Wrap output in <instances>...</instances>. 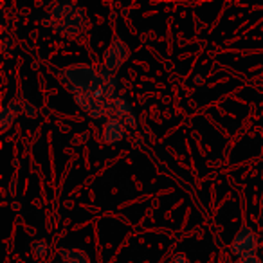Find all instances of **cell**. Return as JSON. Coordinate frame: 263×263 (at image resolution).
<instances>
[{
  "label": "cell",
  "instance_id": "obj_1",
  "mask_svg": "<svg viewBox=\"0 0 263 263\" xmlns=\"http://www.w3.org/2000/svg\"><path fill=\"white\" fill-rule=\"evenodd\" d=\"M63 80L74 94H92L105 83L106 78L92 65H74L63 70Z\"/></svg>",
  "mask_w": 263,
  "mask_h": 263
},
{
  "label": "cell",
  "instance_id": "obj_2",
  "mask_svg": "<svg viewBox=\"0 0 263 263\" xmlns=\"http://www.w3.org/2000/svg\"><path fill=\"white\" fill-rule=\"evenodd\" d=\"M52 18L62 20L60 24H56V29L62 34H76L80 31V27L83 26V13L72 4H60L56 6L54 13H52Z\"/></svg>",
  "mask_w": 263,
  "mask_h": 263
},
{
  "label": "cell",
  "instance_id": "obj_3",
  "mask_svg": "<svg viewBox=\"0 0 263 263\" xmlns=\"http://www.w3.org/2000/svg\"><path fill=\"white\" fill-rule=\"evenodd\" d=\"M258 236L256 233L251 229L249 226H243L240 229V233L234 236L233 245H231V252L234 256H238L240 259L249 258V256H256V251H258Z\"/></svg>",
  "mask_w": 263,
  "mask_h": 263
},
{
  "label": "cell",
  "instance_id": "obj_4",
  "mask_svg": "<svg viewBox=\"0 0 263 263\" xmlns=\"http://www.w3.org/2000/svg\"><path fill=\"white\" fill-rule=\"evenodd\" d=\"M128 54H130V51H128L126 44H124V42L121 40L119 36H114L112 38V45H110V49L106 51V54H105L103 76L110 78V74L116 72V70L119 69V67L123 65L124 62H126Z\"/></svg>",
  "mask_w": 263,
  "mask_h": 263
},
{
  "label": "cell",
  "instance_id": "obj_5",
  "mask_svg": "<svg viewBox=\"0 0 263 263\" xmlns=\"http://www.w3.org/2000/svg\"><path fill=\"white\" fill-rule=\"evenodd\" d=\"M124 137V124L119 117H110L105 124V132H103V141L106 144H117L123 141Z\"/></svg>",
  "mask_w": 263,
  "mask_h": 263
},
{
  "label": "cell",
  "instance_id": "obj_6",
  "mask_svg": "<svg viewBox=\"0 0 263 263\" xmlns=\"http://www.w3.org/2000/svg\"><path fill=\"white\" fill-rule=\"evenodd\" d=\"M62 263H92L90 256L81 249H60Z\"/></svg>",
  "mask_w": 263,
  "mask_h": 263
},
{
  "label": "cell",
  "instance_id": "obj_7",
  "mask_svg": "<svg viewBox=\"0 0 263 263\" xmlns=\"http://www.w3.org/2000/svg\"><path fill=\"white\" fill-rule=\"evenodd\" d=\"M20 110H22V106H20L18 103L8 105L4 110H2V116H0V119H2V130L6 132L9 126H11V123L16 119V116L20 114Z\"/></svg>",
  "mask_w": 263,
  "mask_h": 263
},
{
  "label": "cell",
  "instance_id": "obj_8",
  "mask_svg": "<svg viewBox=\"0 0 263 263\" xmlns=\"http://www.w3.org/2000/svg\"><path fill=\"white\" fill-rule=\"evenodd\" d=\"M33 252H34V256H36V258H45V256H47V252H49L47 241L38 240L36 243L33 245Z\"/></svg>",
  "mask_w": 263,
  "mask_h": 263
},
{
  "label": "cell",
  "instance_id": "obj_9",
  "mask_svg": "<svg viewBox=\"0 0 263 263\" xmlns=\"http://www.w3.org/2000/svg\"><path fill=\"white\" fill-rule=\"evenodd\" d=\"M238 263H263L258 256H249V258H243V259H238Z\"/></svg>",
  "mask_w": 263,
  "mask_h": 263
},
{
  "label": "cell",
  "instance_id": "obj_10",
  "mask_svg": "<svg viewBox=\"0 0 263 263\" xmlns=\"http://www.w3.org/2000/svg\"><path fill=\"white\" fill-rule=\"evenodd\" d=\"M173 263H190V259H187L186 254H177L175 258H173Z\"/></svg>",
  "mask_w": 263,
  "mask_h": 263
}]
</instances>
